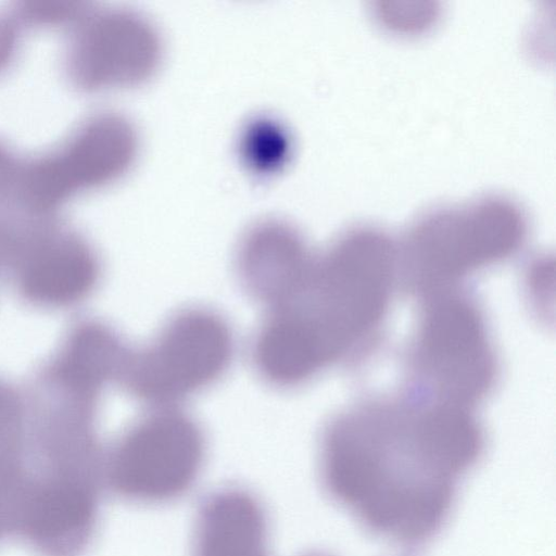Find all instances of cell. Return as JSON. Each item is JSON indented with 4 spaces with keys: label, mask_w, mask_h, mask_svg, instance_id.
I'll return each mask as SVG.
<instances>
[{
    "label": "cell",
    "mask_w": 556,
    "mask_h": 556,
    "mask_svg": "<svg viewBox=\"0 0 556 556\" xmlns=\"http://www.w3.org/2000/svg\"><path fill=\"white\" fill-rule=\"evenodd\" d=\"M486 434L476 409L405 388L333 416L319 441L329 498L368 534L420 548L448 523L459 490L480 463Z\"/></svg>",
    "instance_id": "obj_1"
},
{
    "label": "cell",
    "mask_w": 556,
    "mask_h": 556,
    "mask_svg": "<svg viewBox=\"0 0 556 556\" xmlns=\"http://www.w3.org/2000/svg\"><path fill=\"white\" fill-rule=\"evenodd\" d=\"M418 300L404 386L431 400L476 409L491 394L500 374L479 301L466 287Z\"/></svg>",
    "instance_id": "obj_2"
},
{
    "label": "cell",
    "mask_w": 556,
    "mask_h": 556,
    "mask_svg": "<svg viewBox=\"0 0 556 556\" xmlns=\"http://www.w3.org/2000/svg\"><path fill=\"white\" fill-rule=\"evenodd\" d=\"M527 232L520 208L501 198L429 212L397 247L399 280L418 299L465 287L471 275L517 253Z\"/></svg>",
    "instance_id": "obj_3"
},
{
    "label": "cell",
    "mask_w": 556,
    "mask_h": 556,
    "mask_svg": "<svg viewBox=\"0 0 556 556\" xmlns=\"http://www.w3.org/2000/svg\"><path fill=\"white\" fill-rule=\"evenodd\" d=\"M137 151V130L125 115L93 113L50 149L22 155L15 188L17 205L30 215L54 216L77 194L121 178Z\"/></svg>",
    "instance_id": "obj_4"
},
{
    "label": "cell",
    "mask_w": 556,
    "mask_h": 556,
    "mask_svg": "<svg viewBox=\"0 0 556 556\" xmlns=\"http://www.w3.org/2000/svg\"><path fill=\"white\" fill-rule=\"evenodd\" d=\"M206 453L202 428L185 412L163 407L137 421L113 447L103 480L122 498L175 501L199 479Z\"/></svg>",
    "instance_id": "obj_5"
},
{
    "label": "cell",
    "mask_w": 556,
    "mask_h": 556,
    "mask_svg": "<svg viewBox=\"0 0 556 556\" xmlns=\"http://www.w3.org/2000/svg\"><path fill=\"white\" fill-rule=\"evenodd\" d=\"M233 351L224 317L207 308L184 309L149 345L129 354L122 379L137 399L167 407L219 379Z\"/></svg>",
    "instance_id": "obj_6"
},
{
    "label": "cell",
    "mask_w": 556,
    "mask_h": 556,
    "mask_svg": "<svg viewBox=\"0 0 556 556\" xmlns=\"http://www.w3.org/2000/svg\"><path fill=\"white\" fill-rule=\"evenodd\" d=\"M65 29L62 67L77 90L131 87L151 77L160 65V33L136 11L87 2Z\"/></svg>",
    "instance_id": "obj_7"
},
{
    "label": "cell",
    "mask_w": 556,
    "mask_h": 556,
    "mask_svg": "<svg viewBox=\"0 0 556 556\" xmlns=\"http://www.w3.org/2000/svg\"><path fill=\"white\" fill-rule=\"evenodd\" d=\"M100 484L29 483L23 491L15 534L40 556H83L98 523Z\"/></svg>",
    "instance_id": "obj_8"
},
{
    "label": "cell",
    "mask_w": 556,
    "mask_h": 556,
    "mask_svg": "<svg viewBox=\"0 0 556 556\" xmlns=\"http://www.w3.org/2000/svg\"><path fill=\"white\" fill-rule=\"evenodd\" d=\"M27 252L22 275L25 294L39 303L64 305L86 296L99 277L98 260L89 244L54 216L29 222L22 232Z\"/></svg>",
    "instance_id": "obj_9"
},
{
    "label": "cell",
    "mask_w": 556,
    "mask_h": 556,
    "mask_svg": "<svg viewBox=\"0 0 556 556\" xmlns=\"http://www.w3.org/2000/svg\"><path fill=\"white\" fill-rule=\"evenodd\" d=\"M315 258L294 226L268 218L243 233L236 266L245 291L270 309L291 300L304 287Z\"/></svg>",
    "instance_id": "obj_10"
},
{
    "label": "cell",
    "mask_w": 556,
    "mask_h": 556,
    "mask_svg": "<svg viewBox=\"0 0 556 556\" xmlns=\"http://www.w3.org/2000/svg\"><path fill=\"white\" fill-rule=\"evenodd\" d=\"M268 522L262 503L248 490L226 486L198 509L193 556H268Z\"/></svg>",
    "instance_id": "obj_11"
},
{
    "label": "cell",
    "mask_w": 556,
    "mask_h": 556,
    "mask_svg": "<svg viewBox=\"0 0 556 556\" xmlns=\"http://www.w3.org/2000/svg\"><path fill=\"white\" fill-rule=\"evenodd\" d=\"M129 354L110 329L88 325L72 339L60 367L61 375L77 391L92 396L106 380L122 376Z\"/></svg>",
    "instance_id": "obj_12"
},
{
    "label": "cell",
    "mask_w": 556,
    "mask_h": 556,
    "mask_svg": "<svg viewBox=\"0 0 556 556\" xmlns=\"http://www.w3.org/2000/svg\"><path fill=\"white\" fill-rule=\"evenodd\" d=\"M242 139L248 163L265 172L278 166L288 151V138L273 121H255L247 128Z\"/></svg>",
    "instance_id": "obj_13"
},
{
    "label": "cell",
    "mask_w": 556,
    "mask_h": 556,
    "mask_svg": "<svg viewBox=\"0 0 556 556\" xmlns=\"http://www.w3.org/2000/svg\"><path fill=\"white\" fill-rule=\"evenodd\" d=\"M87 2L70 0L14 1L11 10L26 28H66L84 10Z\"/></svg>",
    "instance_id": "obj_14"
},
{
    "label": "cell",
    "mask_w": 556,
    "mask_h": 556,
    "mask_svg": "<svg viewBox=\"0 0 556 556\" xmlns=\"http://www.w3.org/2000/svg\"><path fill=\"white\" fill-rule=\"evenodd\" d=\"M25 479L21 460L0 456V541L15 533Z\"/></svg>",
    "instance_id": "obj_15"
},
{
    "label": "cell",
    "mask_w": 556,
    "mask_h": 556,
    "mask_svg": "<svg viewBox=\"0 0 556 556\" xmlns=\"http://www.w3.org/2000/svg\"><path fill=\"white\" fill-rule=\"evenodd\" d=\"M21 414L15 396L0 386V455L22 458Z\"/></svg>",
    "instance_id": "obj_16"
},
{
    "label": "cell",
    "mask_w": 556,
    "mask_h": 556,
    "mask_svg": "<svg viewBox=\"0 0 556 556\" xmlns=\"http://www.w3.org/2000/svg\"><path fill=\"white\" fill-rule=\"evenodd\" d=\"M24 26L11 8L0 11V76L15 62Z\"/></svg>",
    "instance_id": "obj_17"
},
{
    "label": "cell",
    "mask_w": 556,
    "mask_h": 556,
    "mask_svg": "<svg viewBox=\"0 0 556 556\" xmlns=\"http://www.w3.org/2000/svg\"><path fill=\"white\" fill-rule=\"evenodd\" d=\"M22 155L0 139V212L13 210V194Z\"/></svg>",
    "instance_id": "obj_18"
}]
</instances>
